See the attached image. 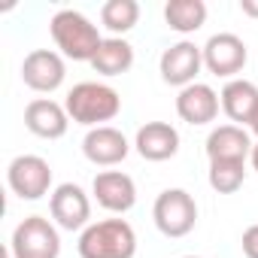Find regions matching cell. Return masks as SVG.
Returning a JSON list of instances; mask_svg holds the SVG:
<instances>
[{
  "instance_id": "e0dca14e",
  "label": "cell",
  "mask_w": 258,
  "mask_h": 258,
  "mask_svg": "<svg viewBox=\"0 0 258 258\" xmlns=\"http://www.w3.org/2000/svg\"><path fill=\"white\" fill-rule=\"evenodd\" d=\"M222 100V112L231 118V124H252L255 112H258V85L237 76L231 82H225V88L219 91Z\"/></svg>"
},
{
  "instance_id": "6da1fadb",
  "label": "cell",
  "mask_w": 258,
  "mask_h": 258,
  "mask_svg": "<svg viewBox=\"0 0 258 258\" xmlns=\"http://www.w3.org/2000/svg\"><path fill=\"white\" fill-rule=\"evenodd\" d=\"M49 34L55 49L67 58V61H88L97 55L103 37H100V25H94L85 13L79 10H58L49 19Z\"/></svg>"
},
{
  "instance_id": "9a60e30c",
  "label": "cell",
  "mask_w": 258,
  "mask_h": 258,
  "mask_svg": "<svg viewBox=\"0 0 258 258\" xmlns=\"http://www.w3.org/2000/svg\"><path fill=\"white\" fill-rule=\"evenodd\" d=\"M134 149L146 161H170L179 152V131L170 121H146L134 137Z\"/></svg>"
},
{
  "instance_id": "7c38bea8",
  "label": "cell",
  "mask_w": 258,
  "mask_h": 258,
  "mask_svg": "<svg viewBox=\"0 0 258 258\" xmlns=\"http://www.w3.org/2000/svg\"><path fill=\"white\" fill-rule=\"evenodd\" d=\"M82 155L94 167H115L131 155V143H127V137L118 127L103 124V127H91L82 137Z\"/></svg>"
},
{
  "instance_id": "44dd1931",
  "label": "cell",
  "mask_w": 258,
  "mask_h": 258,
  "mask_svg": "<svg viewBox=\"0 0 258 258\" xmlns=\"http://www.w3.org/2000/svg\"><path fill=\"white\" fill-rule=\"evenodd\" d=\"M207 179L216 195H234L246 182V161H210Z\"/></svg>"
},
{
  "instance_id": "7a4b0ae2",
  "label": "cell",
  "mask_w": 258,
  "mask_h": 258,
  "mask_svg": "<svg viewBox=\"0 0 258 258\" xmlns=\"http://www.w3.org/2000/svg\"><path fill=\"white\" fill-rule=\"evenodd\" d=\"M67 115L76 124H85L88 131L91 127H103L106 121H112L121 112V94L106 85V82H76L67 97H64Z\"/></svg>"
},
{
  "instance_id": "52a82bcc",
  "label": "cell",
  "mask_w": 258,
  "mask_h": 258,
  "mask_svg": "<svg viewBox=\"0 0 258 258\" xmlns=\"http://www.w3.org/2000/svg\"><path fill=\"white\" fill-rule=\"evenodd\" d=\"M49 216L61 231H85L91 225V198L76 182H61L49 195Z\"/></svg>"
},
{
  "instance_id": "ac0fdd59",
  "label": "cell",
  "mask_w": 258,
  "mask_h": 258,
  "mask_svg": "<svg viewBox=\"0 0 258 258\" xmlns=\"http://www.w3.org/2000/svg\"><path fill=\"white\" fill-rule=\"evenodd\" d=\"M134 67V46L124 37H103L97 55L91 58V70L100 76H121Z\"/></svg>"
},
{
  "instance_id": "5b68a950",
  "label": "cell",
  "mask_w": 258,
  "mask_h": 258,
  "mask_svg": "<svg viewBox=\"0 0 258 258\" xmlns=\"http://www.w3.org/2000/svg\"><path fill=\"white\" fill-rule=\"evenodd\" d=\"M152 219L164 237H185L198 225V201L185 188H164L152 204Z\"/></svg>"
},
{
  "instance_id": "7402d4cb",
  "label": "cell",
  "mask_w": 258,
  "mask_h": 258,
  "mask_svg": "<svg viewBox=\"0 0 258 258\" xmlns=\"http://www.w3.org/2000/svg\"><path fill=\"white\" fill-rule=\"evenodd\" d=\"M240 249L246 258H258V225H249L240 237Z\"/></svg>"
},
{
  "instance_id": "3957f363",
  "label": "cell",
  "mask_w": 258,
  "mask_h": 258,
  "mask_svg": "<svg viewBox=\"0 0 258 258\" xmlns=\"http://www.w3.org/2000/svg\"><path fill=\"white\" fill-rule=\"evenodd\" d=\"M76 252H79V258H134L137 255V231L121 216L91 222L79 234Z\"/></svg>"
},
{
  "instance_id": "ba28073f",
  "label": "cell",
  "mask_w": 258,
  "mask_h": 258,
  "mask_svg": "<svg viewBox=\"0 0 258 258\" xmlns=\"http://www.w3.org/2000/svg\"><path fill=\"white\" fill-rule=\"evenodd\" d=\"M204 67L219 76V79H237V73H243L246 61H249V49L246 43L231 34V31H222V34H213L204 46Z\"/></svg>"
},
{
  "instance_id": "30bf717a",
  "label": "cell",
  "mask_w": 258,
  "mask_h": 258,
  "mask_svg": "<svg viewBox=\"0 0 258 258\" xmlns=\"http://www.w3.org/2000/svg\"><path fill=\"white\" fill-rule=\"evenodd\" d=\"M201 70H204V49L191 40H179V43L167 46L158 58V73L173 88L195 85Z\"/></svg>"
},
{
  "instance_id": "cb8c5ba5",
  "label": "cell",
  "mask_w": 258,
  "mask_h": 258,
  "mask_svg": "<svg viewBox=\"0 0 258 258\" xmlns=\"http://www.w3.org/2000/svg\"><path fill=\"white\" fill-rule=\"evenodd\" d=\"M249 161H252V170H258V140H255V146H252V155H249Z\"/></svg>"
},
{
  "instance_id": "277c9868",
  "label": "cell",
  "mask_w": 258,
  "mask_h": 258,
  "mask_svg": "<svg viewBox=\"0 0 258 258\" xmlns=\"http://www.w3.org/2000/svg\"><path fill=\"white\" fill-rule=\"evenodd\" d=\"M13 258H58L61 228L46 216H25L10 237Z\"/></svg>"
},
{
  "instance_id": "4fadbf2b",
  "label": "cell",
  "mask_w": 258,
  "mask_h": 258,
  "mask_svg": "<svg viewBox=\"0 0 258 258\" xmlns=\"http://www.w3.org/2000/svg\"><path fill=\"white\" fill-rule=\"evenodd\" d=\"M25 127L40 140H61L70 127L67 106L52 97H34L25 106Z\"/></svg>"
},
{
  "instance_id": "603a6c76",
  "label": "cell",
  "mask_w": 258,
  "mask_h": 258,
  "mask_svg": "<svg viewBox=\"0 0 258 258\" xmlns=\"http://www.w3.org/2000/svg\"><path fill=\"white\" fill-rule=\"evenodd\" d=\"M240 13L249 19H258V0H240Z\"/></svg>"
},
{
  "instance_id": "5bb4252c",
  "label": "cell",
  "mask_w": 258,
  "mask_h": 258,
  "mask_svg": "<svg viewBox=\"0 0 258 258\" xmlns=\"http://www.w3.org/2000/svg\"><path fill=\"white\" fill-rule=\"evenodd\" d=\"M219 109H222V100H219V91L207 82H195V85H185L179 88L176 94V115L185 121V124H210L219 118Z\"/></svg>"
},
{
  "instance_id": "8992f818",
  "label": "cell",
  "mask_w": 258,
  "mask_h": 258,
  "mask_svg": "<svg viewBox=\"0 0 258 258\" xmlns=\"http://www.w3.org/2000/svg\"><path fill=\"white\" fill-rule=\"evenodd\" d=\"M7 185L22 201H40L52 195V164L43 155H16L7 167Z\"/></svg>"
},
{
  "instance_id": "9c48e42d",
  "label": "cell",
  "mask_w": 258,
  "mask_h": 258,
  "mask_svg": "<svg viewBox=\"0 0 258 258\" xmlns=\"http://www.w3.org/2000/svg\"><path fill=\"white\" fill-rule=\"evenodd\" d=\"M67 79V58L55 49H34L22 61V82L37 94H52Z\"/></svg>"
},
{
  "instance_id": "d6986e66",
  "label": "cell",
  "mask_w": 258,
  "mask_h": 258,
  "mask_svg": "<svg viewBox=\"0 0 258 258\" xmlns=\"http://www.w3.org/2000/svg\"><path fill=\"white\" fill-rule=\"evenodd\" d=\"M164 22L170 31L188 37L207 25V4L204 0H167L164 4Z\"/></svg>"
},
{
  "instance_id": "2e32d148",
  "label": "cell",
  "mask_w": 258,
  "mask_h": 258,
  "mask_svg": "<svg viewBox=\"0 0 258 258\" xmlns=\"http://www.w3.org/2000/svg\"><path fill=\"white\" fill-rule=\"evenodd\" d=\"M252 146L255 143H252L249 131L240 124H231V121L213 127L207 134V143H204L210 161H246L252 155Z\"/></svg>"
},
{
  "instance_id": "8fae6325",
  "label": "cell",
  "mask_w": 258,
  "mask_h": 258,
  "mask_svg": "<svg viewBox=\"0 0 258 258\" xmlns=\"http://www.w3.org/2000/svg\"><path fill=\"white\" fill-rule=\"evenodd\" d=\"M91 195H94L97 207H103L112 216L131 213L134 204H137V185L121 170H100L91 182Z\"/></svg>"
},
{
  "instance_id": "ffe728a7",
  "label": "cell",
  "mask_w": 258,
  "mask_h": 258,
  "mask_svg": "<svg viewBox=\"0 0 258 258\" xmlns=\"http://www.w3.org/2000/svg\"><path fill=\"white\" fill-rule=\"evenodd\" d=\"M140 22V4L137 0H106L100 7V28H106L112 37H124Z\"/></svg>"
},
{
  "instance_id": "d4e9b609",
  "label": "cell",
  "mask_w": 258,
  "mask_h": 258,
  "mask_svg": "<svg viewBox=\"0 0 258 258\" xmlns=\"http://www.w3.org/2000/svg\"><path fill=\"white\" fill-rule=\"evenodd\" d=\"M249 131H252V134L258 137V112H255V118H252V124H249Z\"/></svg>"
},
{
  "instance_id": "484cf974",
  "label": "cell",
  "mask_w": 258,
  "mask_h": 258,
  "mask_svg": "<svg viewBox=\"0 0 258 258\" xmlns=\"http://www.w3.org/2000/svg\"><path fill=\"white\" fill-rule=\"evenodd\" d=\"M182 258H201V255H182Z\"/></svg>"
}]
</instances>
